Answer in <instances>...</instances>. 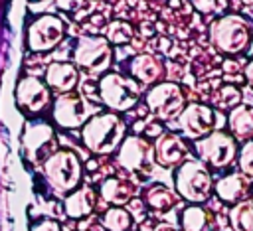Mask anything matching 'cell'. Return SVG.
<instances>
[{"label":"cell","instance_id":"obj_32","mask_svg":"<svg viewBox=\"0 0 253 231\" xmlns=\"http://www.w3.org/2000/svg\"><path fill=\"white\" fill-rule=\"evenodd\" d=\"M152 231H178L174 225H170V223H158Z\"/></svg>","mask_w":253,"mask_h":231},{"label":"cell","instance_id":"obj_18","mask_svg":"<svg viewBox=\"0 0 253 231\" xmlns=\"http://www.w3.org/2000/svg\"><path fill=\"white\" fill-rule=\"evenodd\" d=\"M130 75L140 83V85H152L162 77V61L150 53H140L132 57L130 61Z\"/></svg>","mask_w":253,"mask_h":231},{"label":"cell","instance_id":"obj_3","mask_svg":"<svg viewBox=\"0 0 253 231\" xmlns=\"http://www.w3.org/2000/svg\"><path fill=\"white\" fill-rule=\"evenodd\" d=\"M174 188L182 199L200 205L206 199H210V195H211V190H213L211 174L204 166V162L188 160V162L180 164V168L176 170Z\"/></svg>","mask_w":253,"mask_h":231},{"label":"cell","instance_id":"obj_23","mask_svg":"<svg viewBox=\"0 0 253 231\" xmlns=\"http://www.w3.org/2000/svg\"><path fill=\"white\" fill-rule=\"evenodd\" d=\"M229 225L233 231H253V201L243 199L229 209Z\"/></svg>","mask_w":253,"mask_h":231},{"label":"cell","instance_id":"obj_25","mask_svg":"<svg viewBox=\"0 0 253 231\" xmlns=\"http://www.w3.org/2000/svg\"><path fill=\"white\" fill-rule=\"evenodd\" d=\"M101 223L107 231H128L132 225V215L125 207L113 205L101 215Z\"/></svg>","mask_w":253,"mask_h":231},{"label":"cell","instance_id":"obj_26","mask_svg":"<svg viewBox=\"0 0 253 231\" xmlns=\"http://www.w3.org/2000/svg\"><path fill=\"white\" fill-rule=\"evenodd\" d=\"M107 39L111 43H117V45H123V43H128L132 39V28L128 22H123V20H115L109 24L107 28Z\"/></svg>","mask_w":253,"mask_h":231},{"label":"cell","instance_id":"obj_14","mask_svg":"<svg viewBox=\"0 0 253 231\" xmlns=\"http://www.w3.org/2000/svg\"><path fill=\"white\" fill-rule=\"evenodd\" d=\"M24 150L32 160H42V158L51 156L55 152L53 130L43 122L28 124L26 134H24Z\"/></svg>","mask_w":253,"mask_h":231},{"label":"cell","instance_id":"obj_34","mask_svg":"<svg viewBox=\"0 0 253 231\" xmlns=\"http://www.w3.org/2000/svg\"><path fill=\"white\" fill-rule=\"evenodd\" d=\"M101 2H103V0H101Z\"/></svg>","mask_w":253,"mask_h":231},{"label":"cell","instance_id":"obj_12","mask_svg":"<svg viewBox=\"0 0 253 231\" xmlns=\"http://www.w3.org/2000/svg\"><path fill=\"white\" fill-rule=\"evenodd\" d=\"M53 120L63 128H79L89 120V105L79 93H61L53 103Z\"/></svg>","mask_w":253,"mask_h":231},{"label":"cell","instance_id":"obj_28","mask_svg":"<svg viewBox=\"0 0 253 231\" xmlns=\"http://www.w3.org/2000/svg\"><path fill=\"white\" fill-rule=\"evenodd\" d=\"M239 101H241V93H239V89H235V87H231V85L219 89L217 103H219L221 107H237Z\"/></svg>","mask_w":253,"mask_h":231},{"label":"cell","instance_id":"obj_30","mask_svg":"<svg viewBox=\"0 0 253 231\" xmlns=\"http://www.w3.org/2000/svg\"><path fill=\"white\" fill-rule=\"evenodd\" d=\"M57 4H59L63 10H73L75 6L81 4V0H57Z\"/></svg>","mask_w":253,"mask_h":231},{"label":"cell","instance_id":"obj_5","mask_svg":"<svg viewBox=\"0 0 253 231\" xmlns=\"http://www.w3.org/2000/svg\"><path fill=\"white\" fill-rule=\"evenodd\" d=\"M99 97L111 113H121L132 109L140 99V83L134 77H125L121 73H107L99 81Z\"/></svg>","mask_w":253,"mask_h":231},{"label":"cell","instance_id":"obj_1","mask_svg":"<svg viewBox=\"0 0 253 231\" xmlns=\"http://www.w3.org/2000/svg\"><path fill=\"white\" fill-rule=\"evenodd\" d=\"M126 124L117 113H101L91 116L83 130H81V140L85 148L93 154H111L119 150L123 144Z\"/></svg>","mask_w":253,"mask_h":231},{"label":"cell","instance_id":"obj_15","mask_svg":"<svg viewBox=\"0 0 253 231\" xmlns=\"http://www.w3.org/2000/svg\"><path fill=\"white\" fill-rule=\"evenodd\" d=\"M188 148L184 144V140L176 134H160L154 142V158L160 166L164 168H174L180 166L182 160L186 158Z\"/></svg>","mask_w":253,"mask_h":231},{"label":"cell","instance_id":"obj_31","mask_svg":"<svg viewBox=\"0 0 253 231\" xmlns=\"http://www.w3.org/2000/svg\"><path fill=\"white\" fill-rule=\"evenodd\" d=\"M245 79H247V83L253 87V59L245 65Z\"/></svg>","mask_w":253,"mask_h":231},{"label":"cell","instance_id":"obj_8","mask_svg":"<svg viewBox=\"0 0 253 231\" xmlns=\"http://www.w3.org/2000/svg\"><path fill=\"white\" fill-rule=\"evenodd\" d=\"M146 107L160 120H172V118L180 116L182 111L186 109V105H184V93L172 81L158 83V85H154L146 93Z\"/></svg>","mask_w":253,"mask_h":231},{"label":"cell","instance_id":"obj_4","mask_svg":"<svg viewBox=\"0 0 253 231\" xmlns=\"http://www.w3.org/2000/svg\"><path fill=\"white\" fill-rule=\"evenodd\" d=\"M43 174L53 190L61 193H71L79 188L83 166L75 152L71 150H55L51 156L43 160Z\"/></svg>","mask_w":253,"mask_h":231},{"label":"cell","instance_id":"obj_11","mask_svg":"<svg viewBox=\"0 0 253 231\" xmlns=\"http://www.w3.org/2000/svg\"><path fill=\"white\" fill-rule=\"evenodd\" d=\"M215 118H217V113L211 107L192 103V105H186V109L178 116V126L186 138L200 140L213 132V126L217 122Z\"/></svg>","mask_w":253,"mask_h":231},{"label":"cell","instance_id":"obj_20","mask_svg":"<svg viewBox=\"0 0 253 231\" xmlns=\"http://www.w3.org/2000/svg\"><path fill=\"white\" fill-rule=\"evenodd\" d=\"M99 195L111 203V205H117V207H123L125 203H128L134 195V186L128 182V180H123V178H107L101 188H99Z\"/></svg>","mask_w":253,"mask_h":231},{"label":"cell","instance_id":"obj_24","mask_svg":"<svg viewBox=\"0 0 253 231\" xmlns=\"http://www.w3.org/2000/svg\"><path fill=\"white\" fill-rule=\"evenodd\" d=\"M146 203L156 211H168L178 203V193L166 186H152L146 192Z\"/></svg>","mask_w":253,"mask_h":231},{"label":"cell","instance_id":"obj_33","mask_svg":"<svg viewBox=\"0 0 253 231\" xmlns=\"http://www.w3.org/2000/svg\"><path fill=\"white\" fill-rule=\"evenodd\" d=\"M241 2H243V6L247 8L249 16H253V0H241Z\"/></svg>","mask_w":253,"mask_h":231},{"label":"cell","instance_id":"obj_22","mask_svg":"<svg viewBox=\"0 0 253 231\" xmlns=\"http://www.w3.org/2000/svg\"><path fill=\"white\" fill-rule=\"evenodd\" d=\"M180 221H182V229L184 231H211V217L198 203L186 207L182 211V219Z\"/></svg>","mask_w":253,"mask_h":231},{"label":"cell","instance_id":"obj_6","mask_svg":"<svg viewBox=\"0 0 253 231\" xmlns=\"http://www.w3.org/2000/svg\"><path fill=\"white\" fill-rule=\"evenodd\" d=\"M111 57H113V49L107 38L85 36L77 39L73 59H75V65L85 73H91V75L105 73L111 67Z\"/></svg>","mask_w":253,"mask_h":231},{"label":"cell","instance_id":"obj_16","mask_svg":"<svg viewBox=\"0 0 253 231\" xmlns=\"http://www.w3.org/2000/svg\"><path fill=\"white\" fill-rule=\"evenodd\" d=\"M45 83L49 89L59 91V95L69 93L79 83V69L67 61H53L45 69Z\"/></svg>","mask_w":253,"mask_h":231},{"label":"cell","instance_id":"obj_21","mask_svg":"<svg viewBox=\"0 0 253 231\" xmlns=\"http://www.w3.org/2000/svg\"><path fill=\"white\" fill-rule=\"evenodd\" d=\"M229 128L235 138L239 140H251L253 138V109L247 105H237L229 111Z\"/></svg>","mask_w":253,"mask_h":231},{"label":"cell","instance_id":"obj_9","mask_svg":"<svg viewBox=\"0 0 253 231\" xmlns=\"http://www.w3.org/2000/svg\"><path fill=\"white\" fill-rule=\"evenodd\" d=\"M65 36V26L57 16L43 14L28 28V45L32 51H49L59 45Z\"/></svg>","mask_w":253,"mask_h":231},{"label":"cell","instance_id":"obj_27","mask_svg":"<svg viewBox=\"0 0 253 231\" xmlns=\"http://www.w3.org/2000/svg\"><path fill=\"white\" fill-rule=\"evenodd\" d=\"M237 164H239V170L245 176L253 178V138L243 142V146L237 154Z\"/></svg>","mask_w":253,"mask_h":231},{"label":"cell","instance_id":"obj_10","mask_svg":"<svg viewBox=\"0 0 253 231\" xmlns=\"http://www.w3.org/2000/svg\"><path fill=\"white\" fill-rule=\"evenodd\" d=\"M117 160L130 172H150L154 158V146L142 136H126L117 150Z\"/></svg>","mask_w":253,"mask_h":231},{"label":"cell","instance_id":"obj_13","mask_svg":"<svg viewBox=\"0 0 253 231\" xmlns=\"http://www.w3.org/2000/svg\"><path fill=\"white\" fill-rule=\"evenodd\" d=\"M16 101H18L20 109H24L26 113L38 115L51 101L49 87H47V83L40 81L38 77H24V79H20V83L16 87Z\"/></svg>","mask_w":253,"mask_h":231},{"label":"cell","instance_id":"obj_17","mask_svg":"<svg viewBox=\"0 0 253 231\" xmlns=\"http://www.w3.org/2000/svg\"><path fill=\"white\" fill-rule=\"evenodd\" d=\"M95 199H97L95 190L89 188V186H83V188L73 190V192L65 197L63 209H65L67 217H71V219H81V217H87V215L95 209Z\"/></svg>","mask_w":253,"mask_h":231},{"label":"cell","instance_id":"obj_29","mask_svg":"<svg viewBox=\"0 0 253 231\" xmlns=\"http://www.w3.org/2000/svg\"><path fill=\"white\" fill-rule=\"evenodd\" d=\"M32 231H61V227H59V223L53 221V219H43V221L36 223V225L32 227Z\"/></svg>","mask_w":253,"mask_h":231},{"label":"cell","instance_id":"obj_19","mask_svg":"<svg viewBox=\"0 0 253 231\" xmlns=\"http://www.w3.org/2000/svg\"><path fill=\"white\" fill-rule=\"evenodd\" d=\"M215 193L221 201L225 203H239L245 199V195L249 193V182L245 178V174H229L217 180L215 184Z\"/></svg>","mask_w":253,"mask_h":231},{"label":"cell","instance_id":"obj_2","mask_svg":"<svg viewBox=\"0 0 253 231\" xmlns=\"http://www.w3.org/2000/svg\"><path fill=\"white\" fill-rule=\"evenodd\" d=\"M253 36V28L249 22L239 14H227L211 24L210 28V39L211 43L229 55L241 53L247 49L249 39Z\"/></svg>","mask_w":253,"mask_h":231},{"label":"cell","instance_id":"obj_7","mask_svg":"<svg viewBox=\"0 0 253 231\" xmlns=\"http://www.w3.org/2000/svg\"><path fill=\"white\" fill-rule=\"evenodd\" d=\"M196 152L202 158V162L219 170L231 166L235 156L239 154L235 138L221 130H213L211 134L196 140Z\"/></svg>","mask_w":253,"mask_h":231}]
</instances>
